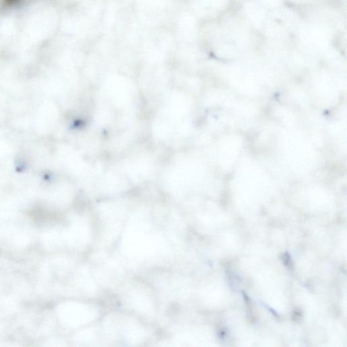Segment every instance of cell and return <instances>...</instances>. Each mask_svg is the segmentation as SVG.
I'll list each match as a JSON object with an SVG mask.
<instances>
[{
	"instance_id": "obj_1",
	"label": "cell",
	"mask_w": 347,
	"mask_h": 347,
	"mask_svg": "<svg viewBox=\"0 0 347 347\" xmlns=\"http://www.w3.org/2000/svg\"><path fill=\"white\" fill-rule=\"evenodd\" d=\"M25 0H0V8L1 10H8L18 6Z\"/></svg>"
},
{
	"instance_id": "obj_2",
	"label": "cell",
	"mask_w": 347,
	"mask_h": 347,
	"mask_svg": "<svg viewBox=\"0 0 347 347\" xmlns=\"http://www.w3.org/2000/svg\"><path fill=\"white\" fill-rule=\"evenodd\" d=\"M281 260H282L283 263L286 267H292V258L290 253L288 252H286L284 254H283L282 256H281Z\"/></svg>"
},
{
	"instance_id": "obj_3",
	"label": "cell",
	"mask_w": 347,
	"mask_h": 347,
	"mask_svg": "<svg viewBox=\"0 0 347 347\" xmlns=\"http://www.w3.org/2000/svg\"><path fill=\"white\" fill-rule=\"evenodd\" d=\"M302 317H303V313L299 309H295L292 313V320L295 321V322H298V321L301 320Z\"/></svg>"
},
{
	"instance_id": "obj_4",
	"label": "cell",
	"mask_w": 347,
	"mask_h": 347,
	"mask_svg": "<svg viewBox=\"0 0 347 347\" xmlns=\"http://www.w3.org/2000/svg\"><path fill=\"white\" fill-rule=\"evenodd\" d=\"M219 337L220 338L221 340H224L228 337V330L225 329V328H221V329L219 330V333H218Z\"/></svg>"
},
{
	"instance_id": "obj_5",
	"label": "cell",
	"mask_w": 347,
	"mask_h": 347,
	"mask_svg": "<svg viewBox=\"0 0 347 347\" xmlns=\"http://www.w3.org/2000/svg\"><path fill=\"white\" fill-rule=\"evenodd\" d=\"M268 309H269L270 312H271L272 313V314L274 316L278 317V315L277 314V313L275 312V311H274L273 309L270 308V307H268Z\"/></svg>"
}]
</instances>
